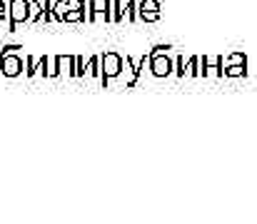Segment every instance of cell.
Listing matches in <instances>:
<instances>
[{
  "label": "cell",
  "mask_w": 257,
  "mask_h": 224,
  "mask_svg": "<svg viewBox=\"0 0 257 224\" xmlns=\"http://www.w3.org/2000/svg\"><path fill=\"white\" fill-rule=\"evenodd\" d=\"M122 68H125V60L117 55V53H105V55H100V70H102V82H107V80H115V77H120L122 75Z\"/></svg>",
  "instance_id": "cell-1"
},
{
  "label": "cell",
  "mask_w": 257,
  "mask_h": 224,
  "mask_svg": "<svg viewBox=\"0 0 257 224\" xmlns=\"http://www.w3.org/2000/svg\"><path fill=\"white\" fill-rule=\"evenodd\" d=\"M28 15H30V0H10L8 3V18H10L8 33H18V25L28 23Z\"/></svg>",
  "instance_id": "cell-2"
},
{
  "label": "cell",
  "mask_w": 257,
  "mask_h": 224,
  "mask_svg": "<svg viewBox=\"0 0 257 224\" xmlns=\"http://www.w3.org/2000/svg\"><path fill=\"white\" fill-rule=\"evenodd\" d=\"M87 23H97V20H105V23H112V0H90L87 3Z\"/></svg>",
  "instance_id": "cell-3"
},
{
  "label": "cell",
  "mask_w": 257,
  "mask_h": 224,
  "mask_svg": "<svg viewBox=\"0 0 257 224\" xmlns=\"http://www.w3.org/2000/svg\"><path fill=\"white\" fill-rule=\"evenodd\" d=\"M23 68H25L23 58L15 50H3V55H0V73L5 77H18L23 73Z\"/></svg>",
  "instance_id": "cell-4"
},
{
  "label": "cell",
  "mask_w": 257,
  "mask_h": 224,
  "mask_svg": "<svg viewBox=\"0 0 257 224\" xmlns=\"http://www.w3.org/2000/svg\"><path fill=\"white\" fill-rule=\"evenodd\" d=\"M150 73L155 77H168L175 70V60L168 58V53H150V63H148Z\"/></svg>",
  "instance_id": "cell-5"
},
{
  "label": "cell",
  "mask_w": 257,
  "mask_h": 224,
  "mask_svg": "<svg viewBox=\"0 0 257 224\" xmlns=\"http://www.w3.org/2000/svg\"><path fill=\"white\" fill-rule=\"evenodd\" d=\"M160 3L158 0H140L138 3V18L143 23H158L160 20Z\"/></svg>",
  "instance_id": "cell-6"
},
{
  "label": "cell",
  "mask_w": 257,
  "mask_h": 224,
  "mask_svg": "<svg viewBox=\"0 0 257 224\" xmlns=\"http://www.w3.org/2000/svg\"><path fill=\"white\" fill-rule=\"evenodd\" d=\"M202 77H222V58H202Z\"/></svg>",
  "instance_id": "cell-7"
},
{
  "label": "cell",
  "mask_w": 257,
  "mask_h": 224,
  "mask_svg": "<svg viewBox=\"0 0 257 224\" xmlns=\"http://www.w3.org/2000/svg\"><path fill=\"white\" fill-rule=\"evenodd\" d=\"M180 77H202V58L200 55H192L182 68H180Z\"/></svg>",
  "instance_id": "cell-8"
},
{
  "label": "cell",
  "mask_w": 257,
  "mask_h": 224,
  "mask_svg": "<svg viewBox=\"0 0 257 224\" xmlns=\"http://www.w3.org/2000/svg\"><path fill=\"white\" fill-rule=\"evenodd\" d=\"M73 58L75 55H58V70H60V75L73 77Z\"/></svg>",
  "instance_id": "cell-9"
},
{
  "label": "cell",
  "mask_w": 257,
  "mask_h": 224,
  "mask_svg": "<svg viewBox=\"0 0 257 224\" xmlns=\"http://www.w3.org/2000/svg\"><path fill=\"white\" fill-rule=\"evenodd\" d=\"M247 75V63L245 65H227L222 68V77H245Z\"/></svg>",
  "instance_id": "cell-10"
},
{
  "label": "cell",
  "mask_w": 257,
  "mask_h": 224,
  "mask_svg": "<svg viewBox=\"0 0 257 224\" xmlns=\"http://www.w3.org/2000/svg\"><path fill=\"white\" fill-rule=\"evenodd\" d=\"M87 77H102V70H100V55H92L87 60V70H85Z\"/></svg>",
  "instance_id": "cell-11"
},
{
  "label": "cell",
  "mask_w": 257,
  "mask_h": 224,
  "mask_svg": "<svg viewBox=\"0 0 257 224\" xmlns=\"http://www.w3.org/2000/svg\"><path fill=\"white\" fill-rule=\"evenodd\" d=\"M43 15V3L40 0H30V15H28V23H38Z\"/></svg>",
  "instance_id": "cell-12"
},
{
  "label": "cell",
  "mask_w": 257,
  "mask_h": 224,
  "mask_svg": "<svg viewBox=\"0 0 257 224\" xmlns=\"http://www.w3.org/2000/svg\"><path fill=\"white\" fill-rule=\"evenodd\" d=\"M245 63H247L245 53H232V55L222 58V68H227V65H245Z\"/></svg>",
  "instance_id": "cell-13"
},
{
  "label": "cell",
  "mask_w": 257,
  "mask_h": 224,
  "mask_svg": "<svg viewBox=\"0 0 257 224\" xmlns=\"http://www.w3.org/2000/svg\"><path fill=\"white\" fill-rule=\"evenodd\" d=\"M85 68H87L85 58L75 55V58H73V77H85Z\"/></svg>",
  "instance_id": "cell-14"
},
{
  "label": "cell",
  "mask_w": 257,
  "mask_h": 224,
  "mask_svg": "<svg viewBox=\"0 0 257 224\" xmlns=\"http://www.w3.org/2000/svg\"><path fill=\"white\" fill-rule=\"evenodd\" d=\"M60 70H58V58H53V55H48V60H45V77H58Z\"/></svg>",
  "instance_id": "cell-15"
},
{
  "label": "cell",
  "mask_w": 257,
  "mask_h": 224,
  "mask_svg": "<svg viewBox=\"0 0 257 224\" xmlns=\"http://www.w3.org/2000/svg\"><path fill=\"white\" fill-rule=\"evenodd\" d=\"M83 20H87L85 10H68L63 18V23H83Z\"/></svg>",
  "instance_id": "cell-16"
},
{
  "label": "cell",
  "mask_w": 257,
  "mask_h": 224,
  "mask_svg": "<svg viewBox=\"0 0 257 224\" xmlns=\"http://www.w3.org/2000/svg\"><path fill=\"white\" fill-rule=\"evenodd\" d=\"M25 73H28V77L38 75V58H33V55L25 58Z\"/></svg>",
  "instance_id": "cell-17"
},
{
  "label": "cell",
  "mask_w": 257,
  "mask_h": 224,
  "mask_svg": "<svg viewBox=\"0 0 257 224\" xmlns=\"http://www.w3.org/2000/svg\"><path fill=\"white\" fill-rule=\"evenodd\" d=\"M40 20H45V23H53V20H55V15H53V3H50V0L43 3V15H40Z\"/></svg>",
  "instance_id": "cell-18"
},
{
  "label": "cell",
  "mask_w": 257,
  "mask_h": 224,
  "mask_svg": "<svg viewBox=\"0 0 257 224\" xmlns=\"http://www.w3.org/2000/svg\"><path fill=\"white\" fill-rule=\"evenodd\" d=\"M125 15H127V20H133V23L140 20V18H138V3H135V0L125 3Z\"/></svg>",
  "instance_id": "cell-19"
},
{
  "label": "cell",
  "mask_w": 257,
  "mask_h": 224,
  "mask_svg": "<svg viewBox=\"0 0 257 224\" xmlns=\"http://www.w3.org/2000/svg\"><path fill=\"white\" fill-rule=\"evenodd\" d=\"M122 8H125L122 3L112 0V23H120V20H122V15H125V10H122Z\"/></svg>",
  "instance_id": "cell-20"
},
{
  "label": "cell",
  "mask_w": 257,
  "mask_h": 224,
  "mask_svg": "<svg viewBox=\"0 0 257 224\" xmlns=\"http://www.w3.org/2000/svg\"><path fill=\"white\" fill-rule=\"evenodd\" d=\"M68 8H70V10H85L87 3L85 0H68Z\"/></svg>",
  "instance_id": "cell-21"
},
{
  "label": "cell",
  "mask_w": 257,
  "mask_h": 224,
  "mask_svg": "<svg viewBox=\"0 0 257 224\" xmlns=\"http://www.w3.org/2000/svg\"><path fill=\"white\" fill-rule=\"evenodd\" d=\"M170 50V45H158V48H153L150 53H168Z\"/></svg>",
  "instance_id": "cell-22"
},
{
  "label": "cell",
  "mask_w": 257,
  "mask_h": 224,
  "mask_svg": "<svg viewBox=\"0 0 257 224\" xmlns=\"http://www.w3.org/2000/svg\"><path fill=\"white\" fill-rule=\"evenodd\" d=\"M5 15H8V10H5V3H3V0H0V23H3V20H5Z\"/></svg>",
  "instance_id": "cell-23"
}]
</instances>
